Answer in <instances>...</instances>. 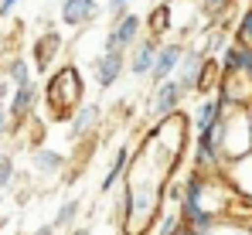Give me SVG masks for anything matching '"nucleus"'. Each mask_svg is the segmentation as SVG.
I'll use <instances>...</instances> for the list:
<instances>
[{"label":"nucleus","mask_w":252,"mask_h":235,"mask_svg":"<svg viewBox=\"0 0 252 235\" xmlns=\"http://www.w3.org/2000/svg\"><path fill=\"white\" fill-rule=\"evenodd\" d=\"M143 34V17L140 14H126L123 21H116L113 28H109V34H106V44H102V51H129L136 41Z\"/></svg>","instance_id":"nucleus-4"},{"label":"nucleus","mask_w":252,"mask_h":235,"mask_svg":"<svg viewBox=\"0 0 252 235\" xmlns=\"http://www.w3.org/2000/svg\"><path fill=\"white\" fill-rule=\"evenodd\" d=\"M174 235H198V232H194V229H188V225H181V229H177Z\"/></svg>","instance_id":"nucleus-26"},{"label":"nucleus","mask_w":252,"mask_h":235,"mask_svg":"<svg viewBox=\"0 0 252 235\" xmlns=\"http://www.w3.org/2000/svg\"><path fill=\"white\" fill-rule=\"evenodd\" d=\"M99 116H102V109L95 106V102H82L75 113H72V123H68V136L72 140H82L85 133H92L95 126H99Z\"/></svg>","instance_id":"nucleus-12"},{"label":"nucleus","mask_w":252,"mask_h":235,"mask_svg":"<svg viewBox=\"0 0 252 235\" xmlns=\"http://www.w3.org/2000/svg\"><path fill=\"white\" fill-rule=\"evenodd\" d=\"M95 14H99V3L95 0H62V7H58V17L68 28H85Z\"/></svg>","instance_id":"nucleus-10"},{"label":"nucleus","mask_w":252,"mask_h":235,"mask_svg":"<svg viewBox=\"0 0 252 235\" xmlns=\"http://www.w3.org/2000/svg\"><path fill=\"white\" fill-rule=\"evenodd\" d=\"M14 181H17V170H14V157L0 150V191L14 188Z\"/></svg>","instance_id":"nucleus-21"},{"label":"nucleus","mask_w":252,"mask_h":235,"mask_svg":"<svg viewBox=\"0 0 252 235\" xmlns=\"http://www.w3.org/2000/svg\"><path fill=\"white\" fill-rule=\"evenodd\" d=\"M225 170H228V177H232L235 191H242L246 198H252V154L242 157V160H235V164H228Z\"/></svg>","instance_id":"nucleus-15"},{"label":"nucleus","mask_w":252,"mask_h":235,"mask_svg":"<svg viewBox=\"0 0 252 235\" xmlns=\"http://www.w3.org/2000/svg\"><path fill=\"white\" fill-rule=\"evenodd\" d=\"M249 123H252V109H249Z\"/></svg>","instance_id":"nucleus-29"},{"label":"nucleus","mask_w":252,"mask_h":235,"mask_svg":"<svg viewBox=\"0 0 252 235\" xmlns=\"http://www.w3.org/2000/svg\"><path fill=\"white\" fill-rule=\"evenodd\" d=\"M14 7H17V0H0V17H10Z\"/></svg>","instance_id":"nucleus-24"},{"label":"nucleus","mask_w":252,"mask_h":235,"mask_svg":"<svg viewBox=\"0 0 252 235\" xmlns=\"http://www.w3.org/2000/svg\"><path fill=\"white\" fill-rule=\"evenodd\" d=\"M170 28V7L167 3H157L154 10H150V17H143V31H147V38H160L164 41V31Z\"/></svg>","instance_id":"nucleus-16"},{"label":"nucleus","mask_w":252,"mask_h":235,"mask_svg":"<svg viewBox=\"0 0 252 235\" xmlns=\"http://www.w3.org/2000/svg\"><path fill=\"white\" fill-rule=\"evenodd\" d=\"M235 44H246V48H252V3L242 10V17H239V24H235Z\"/></svg>","instance_id":"nucleus-19"},{"label":"nucleus","mask_w":252,"mask_h":235,"mask_svg":"<svg viewBox=\"0 0 252 235\" xmlns=\"http://www.w3.org/2000/svg\"><path fill=\"white\" fill-rule=\"evenodd\" d=\"M58 51H62V34H58V31H48V34H41V38L34 41V51H31V62H34L31 68L48 72Z\"/></svg>","instance_id":"nucleus-11"},{"label":"nucleus","mask_w":252,"mask_h":235,"mask_svg":"<svg viewBox=\"0 0 252 235\" xmlns=\"http://www.w3.org/2000/svg\"><path fill=\"white\" fill-rule=\"evenodd\" d=\"M164 41L160 38H140L133 48H129V58H126V72L136 78H147L150 75V68H154V55H157V48H160Z\"/></svg>","instance_id":"nucleus-9"},{"label":"nucleus","mask_w":252,"mask_h":235,"mask_svg":"<svg viewBox=\"0 0 252 235\" xmlns=\"http://www.w3.org/2000/svg\"><path fill=\"white\" fill-rule=\"evenodd\" d=\"M252 154V123H249V109H228L225 123H221V157L225 167L242 160Z\"/></svg>","instance_id":"nucleus-2"},{"label":"nucleus","mask_w":252,"mask_h":235,"mask_svg":"<svg viewBox=\"0 0 252 235\" xmlns=\"http://www.w3.org/2000/svg\"><path fill=\"white\" fill-rule=\"evenodd\" d=\"M31 167L41 177H58L65 170V157L58 150H51V147H38V150H31Z\"/></svg>","instance_id":"nucleus-13"},{"label":"nucleus","mask_w":252,"mask_h":235,"mask_svg":"<svg viewBox=\"0 0 252 235\" xmlns=\"http://www.w3.org/2000/svg\"><path fill=\"white\" fill-rule=\"evenodd\" d=\"M157 3H167V7H170V3H174V0H157Z\"/></svg>","instance_id":"nucleus-28"},{"label":"nucleus","mask_w":252,"mask_h":235,"mask_svg":"<svg viewBox=\"0 0 252 235\" xmlns=\"http://www.w3.org/2000/svg\"><path fill=\"white\" fill-rule=\"evenodd\" d=\"M79 211H82V198H68V201H62V208L55 211V232H62V229H72L75 225V218H79Z\"/></svg>","instance_id":"nucleus-18"},{"label":"nucleus","mask_w":252,"mask_h":235,"mask_svg":"<svg viewBox=\"0 0 252 235\" xmlns=\"http://www.w3.org/2000/svg\"><path fill=\"white\" fill-rule=\"evenodd\" d=\"M232 7H235V0H201V14L208 21H221Z\"/></svg>","instance_id":"nucleus-20"},{"label":"nucleus","mask_w":252,"mask_h":235,"mask_svg":"<svg viewBox=\"0 0 252 235\" xmlns=\"http://www.w3.org/2000/svg\"><path fill=\"white\" fill-rule=\"evenodd\" d=\"M31 235H58V232H55V225H41V229H34Z\"/></svg>","instance_id":"nucleus-25"},{"label":"nucleus","mask_w":252,"mask_h":235,"mask_svg":"<svg viewBox=\"0 0 252 235\" xmlns=\"http://www.w3.org/2000/svg\"><path fill=\"white\" fill-rule=\"evenodd\" d=\"M41 99L48 102L55 119H68L82 106V75H79V68L75 65H62L58 72H51Z\"/></svg>","instance_id":"nucleus-1"},{"label":"nucleus","mask_w":252,"mask_h":235,"mask_svg":"<svg viewBox=\"0 0 252 235\" xmlns=\"http://www.w3.org/2000/svg\"><path fill=\"white\" fill-rule=\"evenodd\" d=\"M3 82H10L14 89H17V85L34 82V78H31V62H28V58H21V55H17V58H10V62L3 65Z\"/></svg>","instance_id":"nucleus-17"},{"label":"nucleus","mask_w":252,"mask_h":235,"mask_svg":"<svg viewBox=\"0 0 252 235\" xmlns=\"http://www.w3.org/2000/svg\"><path fill=\"white\" fill-rule=\"evenodd\" d=\"M184 41H164L160 48H157V55H154V68H150V82L154 85H160L164 78H174L177 72V65H181V55H184Z\"/></svg>","instance_id":"nucleus-6"},{"label":"nucleus","mask_w":252,"mask_h":235,"mask_svg":"<svg viewBox=\"0 0 252 235\" xmlns=\"http://www.w3.org/2000/svg\"><path fill=\"white\" fill-rule=\"evenodd\" d=\"M181 102H184V96H181L177 82H174V78H164V82L154 85V92H150V116L154 119H167V116L177 113Z\"/></svg>","instance_id":"nucleus-8"},{"label":"nucleus","mask_w":252,"mask_h":235,"mask_svg":"<svg viewBox=\"0 0 252 235\" xmlns=\"http://www.w3.org/2000/svg\"><path fill=\"white\" fill-rule=\"evenodd\" d=\"M72 235H92V229H72Z\"/></svg>","instance_id":"nucleus-27"},{"label":"nucleus","mask_w":252,"mask_h":235,"mask_svg":"<svg viewBox=\"0 0 252 235\" xmlns=\"http://www.w3.org/2000/svg\"><path fill=\"white\" fill-rule=\"evenodd\" d=\"M129 3H133V0H109L106 14H109V21H113V24H116V21H123L126 14H129Z\"/></svg>","instance_id":"nucleus-22"},{"label":"nucleus","mask_w":252,"mask_h":235,"mask_svg":"<svg viewBox=\"0 0 252 235\" xmlns=\"http://www.w3.org/2000/svg\"><path fill=\"white\" fill-rule=\"evenodd\" d=\"M38 102H41V89H38V82L17 85V89L10 92V99H7V119H10L14 126H24L28 116L38 109Z\"/></svg>","instance_id":"nucleus-5"},{"label":"nucleus","mask_w":252,"mask_h":235,"mask_svg":"<svg viewBox=\"0 0 252 235\" xmlns=\"http://www.w3.org/2000/svg\"><path fill=\"white\" fill-rule=\"evenodd\" d=\"M201 68H205V55H201V48L188 44V48H184V55H181V65H177V72H174V82H177V89H181V96H184V99L198 92Z\"/></svg>","instance_id":"nucleus-3"},{"label":"nucleus","mask_w":252,"mask_h":235,"mask_svg":"<svg viewBox=\"0 0 252 235\" xmlns=\"http://www.w3.org/2000/svg\"><path fill=\"white\" fill-rule=\"evenodd\" d=\"M129 157H133V150H129V143H123V147H116V157H113V164H109V170H106V177H102V195H109L120 181L126 177V167H129Z\"/></svg>","instance_id":"nucleus-14"},{"label":"nucleus","mask_w":252,"mask_h":235,"mask_svg":"<svg viewBox=\"0 0 252 235\" xmlns=\"http://www.w3.org/2000/svg\"><path fill=\"white\" fill-rule=\"evenodd\" d=\"M10 133V119H7V109H3V102H0V140Z\"/></svg>","instance_id":"nucleus-23"},{"label":"nucleus","mask_w":252,"mask_h":235,"mask_svg":"<svg viewBox=\"0 0 252 235\" xmlns=\"http://www.w3.org/2000/svg\"><path fill=\"white\" fill-rule=\"evenodd\" d=\"M89 68H92V78H95L99 89H113L120 82V75L126 72V51H102Z\"/></svg>","instance_id":"nucleus-7"}]
</instances>
